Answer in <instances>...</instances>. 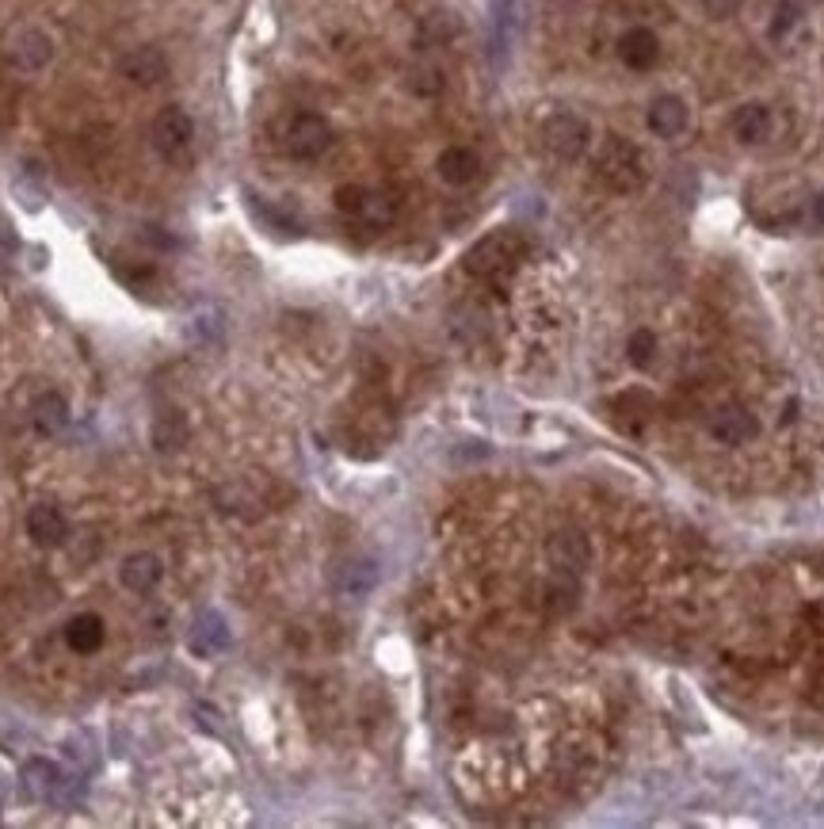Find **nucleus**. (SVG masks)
Wrapping results in <instances>:
<instances>
[{
    "label": "nucleus",
    "instance_id": "f257e3e1",
    "mask_svg": "<svg viewBox=\"0 0 824 829\" xmlns=\"http://www.w3.org/2000/svg\"><path fill=\"white\" fill-rule=\"evenodd\" d=\"M596 180L603 184L615 196H634V191L645 188L649 180V165H645V153L637 150L629 138L611 135L608 142L596 153Z\"/></svg>",
    "mask_w": 824,
    "mask_h": 829
},
{
    "label": "nucleus",
    "instance_id": "f03ea898",
    "mask_svg": "<svg viewBox=\"0 0 824 829\" xmlns=\"http://www.w3.org/2000/svg\"><path fill=\"white\" fill-rule=\"evenodd\" d=\"M523 253H527V242L516 230H496V234H485L466 253L462 268L466 276L481 279V283H504V279H511V272L519 268Z\"/></svg>",
    "mask_w": 824,
    "mask_h": 829
},
{
    "label": "nucleus",
    "instance_id": "7ed1b4c3",
    "mask_svg": "<svg viewBox=\"0 0 824 829\" xmlns=\"http://www.w3.org/2000/svg\"><path fill=\"white\" fill-rule=\"evenodd\" d=\"M279 145L291 161H317L329 153L332 145V127L325 115L317 112H294L283 119V130H279Z\"/></svg>",
    "mask_w": 824,
    "mask_h": 829
},
{
    "label": "nucleus",
    "instance_id": "20e7f679",
    "mask_svg": "<svg viewBox=\"0 0 824 829\" xmlns=\"http://www.w3.org/2000/svg\"><path fill=\"white\" fill-rule=\"evenodd\" d=\"M542 145L557 161H580L588 153V145H592V127H588V119H580L573 112H554L542 122Z\"/></svg>",
    "mask_w": 824,
    "mask_h": 829
},
{
    "label": "nucleus",
    "instance_id": "39448f33",
    "mask_svg": "<svg viewBox=\"0 0 824 829\" xmlns=\"http://www.w3.org/2000/svg\"><path fill=\"white\" fill-rule=\"evenodd\" d=\"M150 142L165 161H180V157H188L191 145H196V122H191V115L184 112V107H176V104L161 107V112L153 115Z\"/></svg>",
    "mask_w": 824,
    "mask_h": 829
},
{
    "label": "nucleus",
    "instance_id": "423d86ee",
    "mask_svg": "<svg viewBox=\"0 0 824 829\" xmlns=\"http://www.w3.org/2000/svg\"><path fill=\"white\" fill-rule=\"evenodd\" d=\"M337 211L344 219H355V222H367V226H386L393 219V203L382 196V191H370L363 184H340L337 196H332Z\"/></svg>",
    "mask_w": 824,
    "mask_h": 829
},
{
    "label": "nucleus",
    "instance_id": "0eeeda50",
    "mask_svg": "<svg viewBox=\"0 0 824 829\" xmlns=\"http://www.w3.org/2000/svg\"><path fill=\"white\" fill-rule=\"evenodd\" d=\"M706 432H710L718 444H749V440L760 436V421L756 413H749L744 406L729 401V406H718L706 421Z\"/></svg>",
    "mask_w": 824,
    "mask_h": 829
},
{
    "label": "nucleus",
    "instance_id": "6e6552de",
    "mask_svg": "<svg viewBox=\"0 0 824 829\" xmlns=\"http://www.w3.org/2000/svg\"><path fill=\"white\" fill-rule=\"evenodd\" d=\"M119 73L138 89H157L168 77V58L161 46H134L119 58Z\"/></svg>",
    "mask_w": 824,
    "mask_h": 829
},
{
    "label": "nucleus",
    "instance_id": "1a4fd4ad",
    "mask_svg": "<svg viewBox=\"0 0 824 829\" xmlns=\"http://www.w3.org/2000/svg\"><path fill=\"white\" fill-rule=\"evenodd\" d=\"M54 58V43L46 31L38 27H23L12 35V43H8V61H12L20 73H38V69H46Z\"/></svg>",
    "mask_w": 824,
    "mask_h": 829
},
{
    "label": "nucleus",
    "instance_id": "9d476101",
    "mask_svg": "<svg viewBox=\"0 0 824 829\" xmlns=\"http://www.w3.org/2000/svg\"><path fill=\"white\" fill-rule=\"evenodd\" d=\"M645 122H649V130L660 138V142H675V138L687 135L691 112H687V104L675 96V92H664V96H657L649 104V112H645Z\"/></svg>",
    "mask_w": 824,
    "mask_h": 829
},
{
    "label": "nucleus",
    "instance_id": "9b49d317",
    "mask_svg": "<svg viewBox=\"0 0 824 829\" xmlns=\"http://www.w3.org/2000/svg\"><path fill=\"white\" fill-rule=\"evenodd\" d=\"M23 787H27L31 799L54 803V799H66L69 777L58 769V764H50V761H43V757H35V761L23 764Z\"/></svg>",
    "mask_w": 824,
    "mask_h": 829
},
{
    "label": "nucleus",
    "instance_id": "f8f14e48",
    "mask_svg": "<svg viewBox=\"0 0 824 829\" xmlns=\"http://www.w3.org/2000/svg\"><path fill=\"white\" fill-rule=\"evenodd\" d=\"M657 58H660V38H657V31H649V27H629V31H622V38H619V61L626 69H652L657 66Z\"/></svg>",
    "mask_w": 824,
    "mask_h": 829
},
{
    "label": "nucleus",
    "instance_id": "ddd939ff",
    "mask_svg": "<svg viewBox=\"0 0 824 829\" xmlns=\"http://www.w3.org/2000/svg\"><path fill=\"white\" fill-rule=\"evenodd\" d=\"M27 536L38 547H61L69 539V521L58 505H35L27 513Z\"/></svg>",
    "mask_w": 824,
    "mask_h": 829
},
{
    "label": "nucleus",
    "instance_id": "4468645a",
    "mask_svg": "<svg viewBox=\"0 0 824 829\" xmlns=\"http://www.w3.org/2000/svg\"><path fill=\"white\" fill-rule=\"evenodd\" d=\"M161 577H165V562L153 551H138L119 565V581L130 593H153L161 585Z\"/></svg>",
    "mask_w": 824,
    "mask_h": 829
},
{
    "label": "nucleus",
    "instance_id": "2eb2a0df",
    "mask_svg": "<svg viewBox=\"0 0 824 829\" xmlns=\"http://www.w3.org/2000/svg\"><path fill=\"white\" fill-rule=\"evenodd\" d=\"M435 168H439V176L450 188H466V184H473L481 176V157L470 145H447L439 153V161H435Z\"/></svg>",
    "mask_w": 824,
    "mask_h": 829
},
{
    "label": "nucleus",
    "instance_id": "dca6fc26",
    "mask_svg": "<svg viewBox=\"0 0 824 829\" xmlns=\"http://www.w3.org/2000/svg\"><path fill=\"white\" fill-rule=\"evenodd\" d=\"M729 130L741 145H760L772 135V107L767 104H741L729 119Z\"/></svg>",
    "mask_w": 824,
    "mask_h": 829
},
{
    "label": "nucleus",
    "instance_id": "f3484780",
    "mask_svg": "<svg viewBox=\"0 0 824 829\" xmlns=\"http://www.w3.org/2000/svg\"><path fill=\"white\" fill-rule=\"evenodd\" d=\"M104 639H107V627L96 611H81V616H73L66 623V642L73 654H96V650L104 646Z\"/></svg>",
    "mask_w": 824,
    "mask_h": 829
},
{
    "label": "nucleus",
    "instance_id": "a211bd4d",
    "mask_svg": "<svg viewBox=\"0 0 824 829\" xmlns=\"http://www.w3.org/2000/svg\"><path fill=\"white\" fill-rule=\"evenodd\" d=\"M191 650L203 657H214L222 654V650H229V627H225V619L217 616V611H203V616L196 619V627H191Z\"/></svg>",
    "mask_w": 824,
    "mask_h": 829
},
{
    "label": "nucleus",
    "instance_id": "6ab92c4d",
    "mask_svg": "<svg viewBox=\"0 0 824 829\" xmlns=\"http://www.w3.org/2000/svg\"><path fill=\"white\" fill-rule=\"evenodd\" d=\"M31 421H35V429L43 432V436H58L69 424V401L54 390L38 394L35 406H31Z\"/></svg>",
    "mask_w": 824,
    "mask_h": 829
},
{
    "label": "nucleus",
    "instance_id": "aec40b11",
    "mask_svg": "<svg viewBox=\"0 0 824 829\" xmlns=\"http://www.w3.org/2000/svg\"><path fill=\"white\" fill-rule=\"evenodd\" d=\"M375 581H378V570H375V562H348V565H340V573H337V585H340V593L344 596H363V593H370L375 588Z\"/></svg>",
    "mask_w": 824,
    "mask_h": 829
},
{
    "label": "nucleus",
    "instance_id": "412c9836",
    "mask_svg": "<svg viewBox=\"0 0 824 829\" xmlns=\"http://www.w3.org/2000/svg\"><path fill=\"white\" fill-rule=\"evenodd\" d=\"M153 444H157V452H180L188 444V421L180 413H161L153 424Z\"/></svg>",
    "mask_w": 824,
    "mask_h": 829
},
{
    "label": "nucleus",
    "instance_id": "4be33fe9",
    "mask_svg": "<svg viewBox=\"0 0 824 829\" xmlns=\"http://www.w3.org/2000/svg\"><path fill=\"white\" fill-rule=\"evenodd\" d=\"M626 352H629V363H637V367H645V363L657 360V332L652 329H634L626 340Z\"/></svg>",
    "mask_w": 824,
    "mask_h": 829
},
{
    "label": "nucleus",
    "instance_id": "5701e85b",
    "mask_svg": "<svg viewBox=\"0 0 824 829\" xmlns=\"http://www.w3.org/2000/svg\"><path fill=\"white\" fill-rule=\"evenodd\" d=\"M409 89L416 96H435V92H443V73L435 66H416L409 73Z\"/></svg>",
    "mask_w": 824,
    "mask_h": 829
},
{
    "label": "nucleus",
    "instance_id": "b1692460",
    "mask_svg": "<svg viewBox=\"0 0 824 829\" xmlns=\"http://www.w3.org/2000/svg\"><path fill=\"white\" fill-rule=\"evenodd\" d=\"M698 8H703V15H710V20H729V15H737L741 0H698Z\"/></svg>",
    "mask_w": 824,
    "mask_h": 829
},
{
    "label": "nucleus",
    "instance_id": "393cba45",
    "mask_svg": "<svg viewBox=\"0 0 824 829\" xmlns=\"http://www.w3.org/2000/svg\"><path fill=\"white\" fill-rule=\"evenodd\" d=\"M817 219H821V222H824V196H821V199H817Z\"/></svg>",
    "mask_w": 824,
    "mask_h": 829
}]
</instances>
